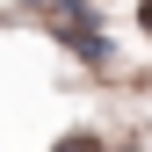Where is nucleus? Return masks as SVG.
I'll use <instances>...</instances> for the list:
<instances>
[{
  "mask_svg": "<svg viewBox=\"0 0 152 152\" xmlns=\"http://www.w3.org/2000/svg\"><path fill=\"white\" fill-rule=\"evenodd\" d=\"M51 152H109V145H102V138H87V130H80V138H58Z\"/></svg>",
  "mask_w": 152,
  "mask_h": 152,
  "instance_id": "obj_1",
  "label": "nucleus"
}]
</instances>
